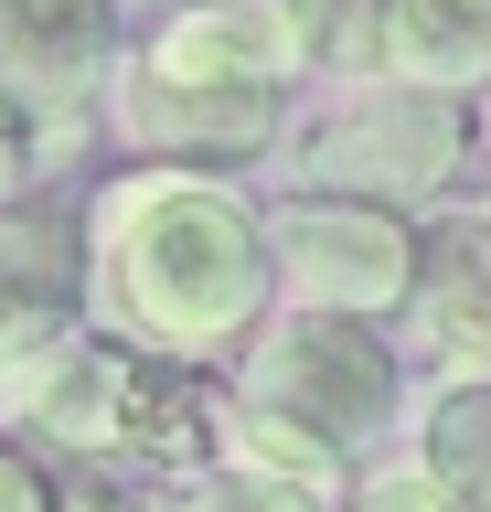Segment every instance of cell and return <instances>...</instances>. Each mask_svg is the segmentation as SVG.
<instances>
[{
  "label": "cell",
  "mask_w": 491,
  "mask_h": 512,
  "mask_svg": "<svg viewBox=\"0 0 491 512\" xmlns=\"http://www.w3.org/2000/svg\"><path fill=\"white\" fill-rule=\"evenodd\" d=\"M385 75L427 96H481L491 86V0H395Z\"/></svg>",
  "instance_id": "ba28073f"
},
{
  "label": "cell",
  "mask_w": 491,
  "mask_h": 512,
  "mask_svg": "<svg viewBox=\"0 0 491 512\" xmlns=\"http://www.w3.org/2000/svg\"><path fill=\"white\" fill-rule=\"evenodd\" d=\"M235 406L289 416L299 438H321L331 459L374 448L406 416V352L385 320H331V310H278L235 363Z\"/></svg>",
  "instance_id": "3957f363"
},
{
  "label": "cell",
  "mask_w": 491,
  "mask_h": 512,
  "mask_svg": "<svg viewBox=\"0 0 491 512\" xmlns=\"http://www.w3.org/2000/svg\"><path fill=\"white\" fill-rule=\"evenodd\" d=\"M0 96L75 128L118 96V0H0Z\"/></svg>",
  "instance_id": "8992f818"
},
{
  "label": "cell",
  "mask_w": 491,
  "mask_h": 512,
  "mask_svg": "<svg viewBox=\"0 0 491 512\" xmlns=\"http://www.w3.org/2000/svg\"><path fill=\"white\" fill-rule=\"evenodd\" d=\"M75 352H86V320L75 310H0V438L43 416V395H54V374Z\"/></svg>",
  "instance_id": "8fae6325"
},
{
  "label": "cell",
  "mask_w": 491,
  "mask_h": 512,
  "mask_svg": "<svg viewBox=\"0 0 491 512\" xmlns=\"http://www.w3.org/2000/svg\"><path fill=\"white\" fill-rule=\"evenodd\" d=\"M278 246V310H331V320H395L427 299V235L417 214L385 203H342V192H289L267 214Z\"/></svg>",
  "instance_id": "277c9868"
},
{
  "label": "cell",
  "mask_w": 491,
  "mask_h": 512,
  "mask_svg": "<svg viewBox=\"0 0 491 512\" xmlns=\"http://www.w3.org/2000/svg\"><path fill=\"white\" fill-rule=\"evenodd\" d=\"M310 22V75H342V86H385V32L395 0H299Z\"/></svg>",
  "instance_id": "5bb4252c"
},
{
  "label": "cell",
  "mask_w": 491,
  "mask_h": 512,
  "mask_svg": "<svg viewBox=\"0 0 491 512\" xmlns=\"http://www.w3.org/2000/svg\"><path fill=\"white\" fill-rule=\"evenodd\" d=\"M86 299V246L54 235V214H0V310H75Z\"/></svg>",
  "instance_id": "7c38bea8"
},
{
  "label": "cell",
  "mask_w": 491,
  "mask_h": 512,
  "mask_svg": "<svg viewBox=\"0 0 491 512\" xmlns=\"http://www.w3.org/2000/svg\"><path fill=\"white\" fill-rule=\"evenodd\" d=\"M150 512H342V502L257 480V470H203V480H171V502H150Z\"/></svg>",
  "instance_id": "9a60e30c"
},
{
  "label": "cell",
  "mask_w": 491,
  "mask_h": 512,
  "mask_svg": "<svg viewBox=\"0 0 491 512\" xmlns=\"http://www.w3.org/2000/svg\"><path fill=\"white\" fill-rule=\"evenodd\" d=\"M481 160V96H427V86H342L331 118L289 139L299 192H342V203H385V214H427L449 203L459 171Z\"/></svg>",
  "instance_id": "7a4b0ae2"
},
{
  "label": "cell",
  "mask_w": 491,
  "mask_h": 512,
  "mask_svg": "<svg viewBox=\"0 0 491 512\" xmlns=\"http://www.w3.org/2000/svg\"><path fill=\"white\" fill-rule=\"evenodd\" d=\"M107 118H118V139H129L139 160H161V171H225V160H257V150L289 139V96L214 86V75H171V64L129 54Z\"/></svg>",
  "instance_id": "5b68a950"
},
{
  "label": "cell",
  "mask_w": 491,
  "mask_h": 512,
  "mask_svg": "<svg viewBox=\"0 0 491 512\" xmlns=\"http://www.w3.org/2000/svg\"><path fill=\"white\" fill-rule=\"evenodd\" d=\"M459 246H470V256H481V267H491V203H481V214H470V235H459Z\"/></svg>",
  "instance_id": "ffe728a7"
},
{
  "label": "cell",
  "mask_w": 491,
  "mask_h": 512,
  "mask_svg": "<svg viewBox=\"0 0 491 512\" xmlns=\"http://www.w3.org/2000/svg\"><path fill=\"white\" fill-rule=\"evenodd\" d=\"M417 331L449 352V374H491V267L470 246L449 267H427V299H417Z\"/></svg>",
  "instance_id": "4fadbf2b"
},
{
  "label": "cell",
  "mask_w": 491,
  "mask_h": 512,
  "mask_svg": "<svg viewBox=\"0 0 491 512\" xmlns=\"http://www.w3.org/2000/svg\"><path fill=\"white\" fill-rule=\"evenodd\" d=\"M171 75H214V86H267L289 96L310 75V22L299 0H171V22L139 43Z\"/></svg>",
  "instance_id": "52a82bcc"
},
{
  "label": "cell",
  "mask_w": 491,
  "mask_h": 512,
  "mask_svg": "<svg viewBox=\"0 0 491 512\" xmlns=\"http://www.w3.org/2000/svg\"><path fill=\"white\" fill-rule=\"evenodd\" d=\"M65 512H150V502H129L118 480H65Z\"/></svg>",
  "instance_id": "d6986e66"
},
{
  "label": "cell",
  "mask_w": 491,
  "mask_h": 512,
  "mask_svg": "<svg viewBox=\"0 0 491 512\" xmlns=\"http://www.w3.org/2000/svg\"><path fill=\"white\" fill-rule=\"evenodd\" d=\"M342 512H470V502H459L449 480H438L417 448H406V459H374V470H353Z\"/></svg>",
  "instance_id": "2e32d148"
},
{
  "label": "cell",
  "mask_w": 491,
  "mask_h": 512,
  "mask_svg": "<svg viewBox=\"0 0 491 512\" xmlns=\"http://www.w3.org/2000/svg\"><path fill=\"white\" fill-rule=\"evenodd\" d=\"M86 310L129 352L161 363H214L278 320V246L267 214L214 171H161L139 160L86 203Z\"/></svg>",
  "instance_id": "6da1fadb"
},
{
  "label": "cell",
  "mask_w": 491,
  "mask_h": 512,
  "mask_svg": "<svg viewBox=\"0 0 491 512\" xmlns=\"http://www.w3.org/2000/svg\"><path fill=\"white\" fill-rule=\"evenodd\" d=\"M129 384H139V352L129 342H86L65 363V374H54V395H43V438L54 448H86V459H107V448L129 438Z\"/></svg>",
  "instance_id": "9c48e42d"
},
{
  "label": "cell",
  "mask_w": 491,
  "mask_h": 512,
  "mask_svg": "<svg viewBox=\"0 0 491 512\" xmlns=\"http://www.w3.org/2000/svg\"><path fill=\"white\" fill-rule=\"evenodd\" d=\"M43 182V118H22L11 96H0V214H22Z\"/></svg>",
  "instance_id": "e0dca14e"
},
{
  "label": "cell",
  "mask_w": 491,
  "mask_h": 512,
  "mask_svg": "<svg viewBox=\"0 0 491 512\" xmlns=\"http://www.w3.org/2000/svg\"><path fill=\"white\" fill-rule=\"evenodd\" d=\"M0 512H65V480L43 470L22 438H0Z\"/></svg>",
  "instance_id": "ac0fdd59"
},
{
  "label": "cell",
  "mask_w": 491,
  "mask_h": 512,
  "mask_svg": "<svg viewBox=\"0 0 491 512\" xmlns=\"http://www.w3.org/2000/svg\"><path fill=\"white\" fill-rule=\"evenodd\" d=\"M417 459L449 480L470 512H491V374H449L417 406Z\"/></svg>",
  "instance_id": "30bf717a"
}]
</instances>
